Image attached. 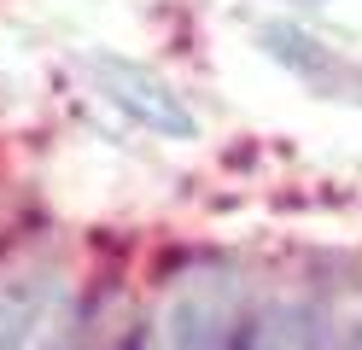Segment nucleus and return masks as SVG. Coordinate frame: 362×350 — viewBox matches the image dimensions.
<instances>
[{
	"label": "nucleus",
	"mask_w": 362,
	"mask_h": 350,
	"mask_svg": "<svg viewBox=\"0 0 362 350\" xmlns=\"http://www.w3.org/2000/svg\"><path fill=\"white\" fill-rule=\"evenodd\" d=\"M345 350H362V327H356V333H351V339H345Z\"/></svg>",
	"instance_id": "obj_5"
},
{
	"label": "nucleus",
	"mask_w": 362,
	"mask_h": 350,
	"mask_svg": "<svg viewBox=\"0 0 362 350\" xmlns=\"http://www.w3.org/2000/svg\"><path fill=\"white\" fill-rule=\"evenodd\" d=\"M234 350H322V321L304 303H269V310L245 315Z\"/></svg>",
	"instance_id": "obj_4"
},
{
	"label": "nucleus",
	"mask_w": 362,
	"mask_h": 350,
	"mask_svg": "<svg viewBox=\"0 0 362 350\" xmlns=\"http://www.w3.org/2000/svg\"><path fill=\"white\" fill-rule=\"evenodd\" d=\"M88 70H94V82H100L105 100L123 105L134 123H146L152 134H170V140H193L199 134V117L181 105V93L164 76H152V70L129 64V59H111V53L88 59Z\"/></svg>",
	"instance_id": "obj_1"
},
{
	"label": "nucleus",
	"mask_w": 362,
	"mask_h": 350,
	"mask_svg": "<svg viewBox=\"0 0 362 350\" xmlns=\"http://www.w3.org/2000/svg\"><path fill=\"white\" fill-rule=\"evenodd\" d=\"M240 327L245 310L228 280H187L170 310V350H234Z\"/></svg>",
	"instance_id": "obj_2"
},
{
	"label": "nucleus",
	"mask_w": 362,
	"mask_h": 350,
	"mask_svg": "<svg viewBox=\"0 0 362 350\" xmlns=\"http://www.w3.org/2000/svg\"><path fill=\"white\" fill-rule=\"evenodd\" d=\"M263 41H269V53H275L281 64H292L304 82H315L322 93H339V82H351V88L362 93V70L339 64L322 41H310L304 30H292V23H269V30H263Z\"/></svg>",
	"instance_id": "obj_3"
}]
</instances>
